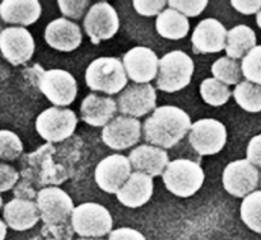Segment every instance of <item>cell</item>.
Instances as JSON below:
<instances>
[{"instance_id": "f546056e", "label": "cell", "mask_w": 261, "mask_h": 240, "mask_svg": "<svg viewBox=\"0 0 261 240\" xmlns=\"http://www.w3.org/2000/svg\"><path fill=\"white\" fill-rule=\"evenodd\" d=\"M200 94L203 101L213 107L223 106L232 96L228 85L217 80L216 78H208L203 80V83L200 84Z\"/></svg>"}, {"instance_id": "7402d4cb", "label": "cell", "mask_w": 261, "mask_h": 240, "mask_svg": "<svg viewBox=\"0 0 261 240\" xmlns=\"http://www.w3.org/2000/svg\"><path fill=\"white\" fill-rule=\"evenodd\" d=\"M119 111L117 102L111 97H102L98 94H88L81 106L82 119L94 127L107 126L114 119Z\"/></svg>"}, {"instance_id": "603a6c76", "label": "cell", "mask_w": 261, "mask_h": 240, "mask_svg": "<svg viewBox=\"0 0 261 240\" xmlns=\"http://www.w3.org/2000/svg\"><path fill=\"white\" fill-rule=\"evenodd\" d=\"M153 196V178L142 172H133L116 197L121 205L130 208L142 207Z\"/></svg>"}, {"instance_id": "7a4b0ae2", "label": "cell", "mask_w": 261, "mask_h": 240, "mask_svg": "<svg viewBox=\"0 0 261 240\" xmlns=\"http://www.w3.org/2000/svg\"><path fill=\"white\" fill-rule=\"evenodd\" d=\"M55 152L54 145L47 142L32 154H25L22 158L23 168L20 177L38 187L58 186L65 182L69 178V173L63 165L54 163L53 155Z\"/></svg>"}, {"instance_id": "8992f818", "label": "cell", "mask_w": 261, "mask_h": 240, "mask_svg": "<svg viewBox=\"0 0 261 240\" xmlns=\"http://www.w3.org/2000/svg\"><path fill=\"white\" fill-rule=\"evenodd\" d=\"M71 225L82 238L102 239L112 231L114 220L106 207L99 203L87 202L74 208Z\"/></svg>"}, {"instance_id": "f6af8a7d", "label": "cell", "mask_w": 261, "mask_h": 240, "mask_svg": "<svg viewBox=\"0 0 261 240\" xmlns=\"http://www.w3.org/2000/svg\"><path fill=\"white\" fill-rule=\"evenodd\" d=\"M47 240H59V239H47Z\"/></svg>"}, {"instance_id": "e575fe53", "label": "cell", "mask_w": 261, "mask_h": 240, "mask_svg": "<svg viewBox=\"0 0 261 240\" xmlns=\"http://www.w3.org/2000/svg\"><path fill=\"white\" fill-rule=\"evenodd\" d=\"M134 9L144 17H153V15H160L165 10L166 5L168 2L165 0H157V2H140V0H134L133 2Z\"/></svg>"}, {"instance_id": "d4e9b609", "label": "cell", "mask_w": 261, "mask_h": 240, "mask_svg": "<svg viewBox=\"0 0 261 240\" xmlns=\"http://www.w3.org/2000/svg\"><path fill=\"white\" fill-rule=\"evenodd\" d=\"M155 28L162 37L168 40H181L189 33L190 24L188 17L181 14L178 10L167 8L157 17Z\"/></svg>"}, {"instance_id": "484cf974", "label": "cell", "mask_w": 261, "mask_h": 240, "mask_svg": "<svg viewBox=\"0 0 261 240\" xmlns=\"http://www.w3.org/2000/svg\"><path fill=\"white\" fill-rule=\"evenodd\" d=\"M254 47H256V35L250 27L240 24L228 31L226 42L228 57L233 60L244 58Z\"/></svg>"}, {"instance_id": "d6986e66", "label": "cell", "mask_w": 261, "mask_h": 240, "mask_svg": "<svg viewBox=\"0 0 261 240\" xmlns=\"http://www.w3.org/2000/svg\"><path fill=\"white\" fill-rule=\"evenodd\" d=\"M45 40L50 47L63 52H70L81 46L83 35L78 24L66 18H58L46 27Z\"/></svg>"}, {"instance_id": "ac0fdd59", "label": "cell", "mask_w": 261, "mask_h": 240, "mask_svg": "<svg viewBox=\"0 0 261 240\" xmlns=\"http://www.w3.org/2000/svg\"><path fill=\"white\" fill-rule=\"evenodd\" d=\"M228 31L219 20L206 18L201 20L191 36L195 53H216L226 48Z\"/></svg>"}, {"instance_id": "5bb4252c", "label": "cell", "mask_w": 261, "mask_h": 240, "mask_svg": "<svg viewBox=\"0 0 261 240\" xmlns=\"http://www.w3.org/2000/svg\"><path fill=\"white\" fill-rule=\"evenodd\" d=\"M0 50L12 65H23L32 58L35 40L23 27H8L0 33Z\"/></svg>"}, {"instance_id": "9a60e30c", "label": "cell", "mask_w": 261, "mask_h": 240, "mask_svg": "<svg viewBox=\"0 0 261 240\" xmlns=\"http://www.w3.org/2000/svg\"><path fill=\"white\" fill-rule=\"evenodd\" d=\"M116 102L122 116L138 118L154 109L157 94L152 84H132L121 92Z\"/></svg>"}, {"instance_id": "44dd1931", "label": "cell", "mask_w": 261, "mask_h": 240, "mask_svg": "<svg viewBox=\"0 0 261 240\" xmlns=\"http://www.w3.org/2000/svg\"><path fill=\"white\" fill-rule=\"evenodd\" d=\"M132 167L154 178L162 175L168 165V154L165 149L153 145H140L129 154Z\"/></svg>"}, {"instance_id": "3957f363", "label": "cell", "mask_w": 261, "mask_h": 240, "mask_svg": "<svg viewBox=\"0 0 261 240\" xmlns=\"http://www.w3.org/2000/svg\"><path fill=\"white\" fill-rule=\"evenodd\" d=\"M86 83L89 89L112 96L126 86L127 74L122 61L117 57H98L86 70Z\"/></svg>"}, {"instance_id": "6da1fadb", "label": "cell", "mask_w": 261, "mask_h": 240, "mask_svg": "<svg viewBox=\"0 0 261 240\" xmlns=\"http://www.w3.org/2000/svg\"><path fill=\"white\" fill-rule=\"evenodd\" d=\"M191 119L184 109L175 106H162L143 125L145 141L161 149H171L190 132Z\"/></svg>"}, {"instance_id": "d590c367", "label": "cell", "mask_w": 261, "mask_h": 240, "mask_svg": "<svg viewBox=\"0 0 261 240\" xmlns=\"http://www.w3.org/2000/svg\"><path fill=\"white\" fill-rule=\"evenodd\" d=\"M20 173H18L10 165L2 163L0 164V191L2 192H7V191L12 190L13 187L17 186L18 179H19Z\"/></svg>"}, {"instance_id": "836d02e7", "label": "cell", "mask_w": 261, "mask_h": 240, "mask_svg": "<svg viewBox=\"0 0 261 240\" xmlns=\"http://www.w3.org/2000/svg\"><path fill=\"white\" fill-rule=\"evenodd\" d=\"M89 4H91V2H88V0H81V2H65V0H60V2H58L61 13L65 17L71 18V19H79V18H82V15L86 13Z\"/></svg>"}, {"instance_id": "5b68a950", "label": "cell", "mask_w": 261, "mask_h": 240, "mask_svg": "<svg viewBox=\"0 0 261 240\" xmlns=\"http://www.w3.org/2000/svg\"><path fill=\"white\" fill-rule=\"evenodd\" d=\"M194 61L184 51H171L160 58L157 88L167 93H175L190 84L194 74Z\"/></svg>"}, {"instance_id": "74e56055", "label": "cell", "mask_w": 261, "mask_h": 240, "mask_svg": "<svg viewBox=\"0 0 261 240\" xmlns=\"http://www.w3.org/2000/svg\"><path fill=\"white\" fill-rule=\"evenodd\" d=\"M14 198H20V200H28L33 201L36 198L37 200L38 192H36L35 187L31 182L23 179L22 182H18L17 186L14 187Z\"/></svg>"}, {"instance_id": "60d3db41", "label": "cell", "mask_w": 261, "mask_h": 240, "mask_svg": "<svg viewBox=\"0 0 261 240\" xmlns=\"http://www.w3.org/2000/svg\"><path fill=\"white\" fill-rule=\"evenodd\" d=\"M7 223L4 220L0 221V228H2V238H0V240H4L5 236H7Z\"/></svg>"}, {"instance_id": "7c38bea8", "label": "cell", "mask_w": 261, "mask_h": 240, "mask_svg": "<svg viewBox=\"0 0 261 240\" xmlns=\"http://www.w3.org/2000/svg\"><path fill=\"white\" fill-rule=\"evenodd\" d=\"M84 29L92 43L98 45L101 41L110 40L119 31V15L111 4L99 2L92 5L83 20Z\"/></svg>"}, {"instance_id": "ab89813d", "label": "cell", "mask_w": 261, "mask_h": 240, "mask_svg": "<svg viewBox=\"0 0 261 240\" xmlns=\"http://www.w3.org/2000/svg\"><path fill=\"white\" fill-rule=\"evenodd\" d=\"M231 4L241 14L257 15V13L261 10V0H256V2H240V0H233V2H231Z\"/></svg>"}, {"instance_id": "8d00e7d4", "label": "cell", "mask_w": 261, "mask_h": 240, "mask_svg": "<svg viewBox=\"0 0 261 240\" xmlns=\"http://www.w3.org/2000/svg\"><path fill=\"white\" fill-rule=\"evenodd\" d=\"M247 160L255 167H261V134L250 140L247 145Z\"/></svg>"}, {"instance_id": "9c48e42d", "label": "cell", "mask_w": 261, "mask_h": 240, "mask_svg": "<svg viewBox=\"0 0 261 240\" xmlns=\"http://www.w3.org/2000/svg\"><path fill=\"white\" fill-rule=\"evenodd\" d=\"M37 84L43 96L55 107H66L75 101L76 80L69 71L60 69L41 70Z\"/></svg>"}, {"instance_id": "ba28073f", "label": "cell", "mask_w": 261, "mask_h": 240, "mask_svg": "<svg viewBox=\"0 0 261 240\" xmlns=\"http://www.w3.org/2000/svg\"><path fill=\"white\" fill-rule=\"evenodd\" d=\"M41 220L46 226L69 224L74 213V203L70 196L59 187H45L38 191L37 200Z\"/></svg>"}, {"instance_id": "8fae6325", "label": "cell", "mask_w": 261, "mask_h": 240, "mask_svg": "<svg viewBox=\"0 0 261 240\" xmlns=\"http://www.w3.org/2000/svg\"><path fill=\"white\" fill-rule=\"evenodd\" d=\"M222 182L229 195L245 198L260 186V172L247 159H240L224 168Z\"/></svg>"}, {"instance_id": "7bdbcfd3", "label": "cell", "mask_w": 261, "mask_h": 240, "mask_svg": "<svg viewBox=\"0 0 261 240\" xmlns=\"http://www.w3.org/2000/svg\"><path fill=\"white\" fill-rule=\"evenodd\" d=\"M76 240H103V239H93V238H79Z\"/></svg>"}, {"instance_id": "ee69618b", "label": "cell", "mask_w": 261, "mask_h": 240, "mask_svg": "<svg viewBox=\"0 0 261 240\" xmlns=\"http://www.w3.org/2000/svg\"><path fill=\"white\" fill-rule=\"evenodd\" d=\"M260 187H261V173H260Z\"/></svg>"}, {"instance_id": "30bf717a", "label": "cell", "mask_w": 261, "mask_h": 240, "mask_svg": "<svg viewBox=\"0 0 261 240\" xmlns=\"http://www.w3.org/2000/svg\"><path fill=\"white\" fill-rule=\"evenodd\" d=\"M189 141L199 155L218 154L227 142L226 126L214 118L199 119L191 126Z\"/></svg>"}, {"instance_id": "1f68e13d", "label": "cell", "mask_w": 261, "mask_h": 240, "mask_svg": "<svg viewBox=\"0 0 261 240\" xmlns=\"http://www.w3.org/2000/svg\"><path fill=\"white\" fill-rule=\"evenodd\" d=\"M23 153V144L18 135L9 130L0 131V158L3 160H15Z\"/></svg>"}, {"instance_id": "52a82bcc", "label": "cell", "mask_w": 261, "mask_h": 240, "mask_svg": "<svg viewBox=\"0 0 261 240\" xmlns=\"http://www.w3.org/2000/svg\"><path fill=\"white\" fill-rule=\"evenodd\" d=\"M78 124L75 113L71 109L50 107L38 114L36 119V130L46 141L61 142L74 134Z\"/></svg>"}, {"instance_id": "4fadbf2b", "label": "cell", "mask_w": 261, "mask_h": 240, "mask_svg": "<svg viewBox=\"0 0 261 240\" xmlns=\"http://www.w3.org/2000/svg\"><path fill=\"white\" fill-rule=\"evenodd\" d=\"M132 168L129 158L120 154L110 155L98 163L94 172V179L102 191L117 195L133 174Z\"/></svg>"}, {"instance_id": "4316f807", "label": "cell", "mask_w": 261, "mask_h": 240, "mask_svg": "<svg viewBox=\"0 0 261 240\" xmlns=\"http://www.w3.org/2000/svg\"><path fill=\"white\" fill-rule=\"evenodd\" d=\"M232 94L242 109L251 113L261 112V85L249 80L241 81Z\"/></svg>"}, {"instance_id": "f1b7e54d", "label": "cell", "mask_w": 261, "mask_h": 240, "mask_svg": "<svg viewBox=\"0 0 261 240\" xmlns=\"http://www.w3.org/2000/svg\"><path fill=\"white\" fill-rule=\"evenodd\" d=\"M213 78L222 81L226 85H239L241 83L242 69L241 64L231 57H221L212 65Z\"/></svg>"}, {"instance_id": "e0dca14e", "label": "cell", "mask_w": 261, "mask_h": 240, "mask_svg": "<svg viewBox=\"0 0 261 240\" xmlns=\"http://www.w3.org/2000/svg\"><path fill=\"white\" fill-rule=\"evenodd\" d=\"M142 124L138 118L117 116L102 130V141L114 150H125L139 142Z\"/></svg>"}, {"instance_id": "ffe728a7", "label": "cell", "mask_w": 261, "mask_h": 240, "mask_svg": "<svg viewBox=\"0 0 261 240\" xmlns=\"http://www.w3.org/2000/svg\"><path fill=\"white\" fill-rule=\"evenodd\" d=\"M3 218L7 225L15 231L32 229L41 219L37 202L13 198L3 206Z\"/></svg>"}, {"instance_id": "83f0119b", "label": "cell", "mask_w": 261, "mask_h": 240, "mask_svg": "<svg viewBox=\"0 0 261 240\" xmlns=\"http://www.w3.org/2000/svg\"><path fill=\"white\" fill-rule=\"evenodd\" d=\"M241 219L250 230L261 234V191L246 196L241 203Z\"/></svg>"}, {"instance_id": "b9f144b4", "label": "cell", "mask_w": 261, "mask_h": 240, "mask_svg": "<svg viewBox=\"0 0 261 240\" xmlns=\"http://www.w3.org/2000/svg\"><path fill=\"white\" fill-rule=\"evenodd\" d=\"M256 23H257V25L261 28V10L257 13V15H256Z\"/></svg>"}, {"instance_id": "f35d334b", "label": "cell", "mask_w": 261, "mask_h": 240, "mask_svg": "<svg viewBox=\"0 0 261 240\" xmlns=\"http://www.w3.org/2000/svg\"><path fill=\"white\" fill-rule=\"evenodd\" d=\"M109 240H147L145 236L138 230L130 228H120L112 230L109 235Z\"/></svg>"}, {"instance_id": "2e32d148", "label": "cell", "mask_w": 261, "mask_h": 240, "mask_svg": "<svg viewBox=\"0 0 261 240\" xmlns=\"http://www.w3.org/2000/svg\"><path fill=\"white\" fill-rule=\"evenodd\" d=\"M122 64L127 78L132 79L135 84H149V81L158 76L160 58L154 51L148 47H133L124 55Z\"/></svg>"}, {"instance_id": "4dcf8cb0", "label": "cell", "mask_w": 261, "mask_h": 240, "mask_svg": "<svg viewBox=\"0 0 261 240\" xmlns=\"http://www.w3.org/2000/svg\"><path fill=\"white\" fill-rule=\"evenodd\" d=\"M242 75L246 80L261 85V45L252 48L241 63Z\"/></svg>"}, {"instance_id": "d6a6232c", "label": "cell", "mask_w": 261, "mask_h": 240, "mask_svg": "<svg viewBox=\"0 0 261 240\" xmlns=\"http://www.w3.org/2000/svg\"><path fill=\"white\" fill-rule=\"evenodd\" d=\"M208 3L209 2H206V0H200V2H178V0H170L168 2V8L178 10L185 17H198L208 7Z\"/></svg>"}, {"instance_id": "277c9868", "label": "cell", "mask_w": 261, "mask_h": 240, "mask_svg": "<svg viewBox=\"0 0 261 240\" xmlns=\"http://www.w3.org/2000/svg\"><path fill=\"white\" fill-rule=\"evenodd\" d=\"M162 178L171 193L177 197L188 198L200 190L205 174L198 163L189 159H176L168 163Z\"/></svg>"}, {"instance_id": "cb8c5ba5", "label": "cell", "mask_w": 261, "mask_h": 240, "mask_svg": "<svg viewBox=\"0 0 261 240\" xmlns=\"http://www.w3.org/2000/svg\"><path fill=\"white\" fill-rule=\"evenodd\" d=\"M42 13L40 2H15V0H4L0 4V15L3 20L10 24L31 25L40 18Z\"/></svg>"}]
</instances>
